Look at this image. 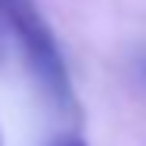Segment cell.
Listing matches in <instances>:
<instances>
[{
    "label": "cell",
    "mask_w": 146,
    "mask_h": 146,
    "mask_svg": "<svg viewBox=\"0 0 146 146\" xmlns=\"http://www.w3.org/2000/svg\"><path fill=\"white\" fill-rule=\"evenodd\" d=\"M0 16L13 28L16 40L22 44V53L28 59L37 84L44 87V93L56 106L72 109L75 106L72 78H68L62 50H59L56 37H53V28L47 25V19L37 9V3L34 0H0Z\"/></svg>",
    "instance_id": "1"
},
{
    "label": "cell",
    "mask_w": 146,
    "mask_h": 146,
    "mask_svg": "<svg viewBox=\"0 0 146 146\" xmlns=\"http://www.w3.org/2000/svg\"><path fill=\"white\" fill-rule=\"evenodd\" d=\"M47 146H87L78 134H59V137H53Z\"/></svg>",
    "instance_id": "2"
}]
</instances>
